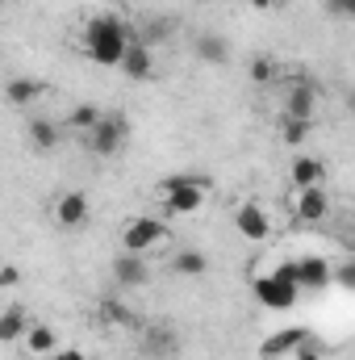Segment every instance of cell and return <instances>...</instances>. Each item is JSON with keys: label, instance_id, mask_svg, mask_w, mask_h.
<instances>
[{"label": "cell", "instance_id": "1", "mask_svg": "<svg viewBox=\"0 0 355 360\" xmlns=\"http://www.w3.org/2000/svg\"><path fill=\"white\" fill-rule=\"evenodd\" d=\"M130 42H134V34L113 13H100V17H92L88 25H84V55L96 68H121Z\"/></svg>", "mask_w": 355, "mask_h": 360}, {"label": "cell", "instance_id": "2", "mask_svg": "<svg viewBox=\"0 0 355 360\" xmlns=\"http://www.w3.org/2000/svg\"><path fill=\"white\" fill-rule=\"evenodd\" d=\"M251 293H255V302L267 306V310H293L297 297H301V285H297V260L280 264L276 272L255 276V281H251Z\"/></svg>", "mask_w": 355, "mask_h": 360}, {"label": "cell", "instance_id": "3", "mask_svg": "<svg viewBox=\"0 0 355 360\" xmlns=\"http://www.w3.org/2000/svg\"><path fill=\"white\" fill-rule=\"evenodd\" d=\"M126 134H130L126 117H117V113H105V117L92 126L88 134H84V147H88L92 155H100V160H113V155L126 147Z\"/></svg>", "mask_w": 355, "mask_h": 360}, {"label": "cell", "instance_id": "4", "mask_svg": "<svg viewBox=\"0 0 355 360\" xmlns=\"http://www.w3.org/2000/svg\"><path fill=\"white\" fill-rule=\"evenodd\" d=\"M168 239V226L159 222V218H134L126 231H121V252H138V256H147L151 248H159Z\"/></svg>", "mask_w": 355, "mask_h": 360}, {"label": "cell", "instance_id": "5", "mask_svg": "<svg viewBox=\"0 0 355 360\" xmlns=\"http://www.w3.org/2000/svg\"><path fill=\"white\" fill-rule=\"evenodd\" d=\"M234 231H239L247 243H267V235H272V218H267L264 205L243 201V205L234 210Z\"/></svg>", "mask_w": 355, "mask_h": 360}, {"label": "cell", "instance_id": "6", "mask_svg": "<svg viewBox=\"0 0 355 360\" xmlns=\"http://www.w3.org/2000/svg\"><path fill=\"white\" fill-rule=\"evenodd\" d=\"M109 272H113V281H117L121 289H142V285L151 281V264H147L138 252H121Z\"/></svg>", "mask_w": 355, "mask_h": 360}, {"label": "cell", "instance_id": "7", "mask_svg": "<svg viewBox=\"0 0 355 360\" xmlns=\"http://www.w3.org/2000/svg\"><path fill=\"white\" fill-rule=\"evenodd\" d=\"M309 344V331L305 327H284V331H272L264 344H260V356L264 360H280L284 352H297Z\"/></svg>", "mask_w": 355, "mask_h": 360}, {"label": "cell", "instance_id": "8", "mask_svg": "<svg viewBox=\"0 0 355 360\" xmlns=\"http://www.w3.org/2000/svg\"><path fill=\"white\" fill-rule=\"evenodd\" d=\"M330 281H335V269H330L322 256H301V260H297V285H301V289L318 293V289H326Z\"/></svg>", "mask_w": 355, "mask_h": 360}, {"label": "cell", "instance_id": "9", "mask_svg": "<svg viewBox=\"0 0 355 360\" xmlns=\"http://www.w3.org/2000/svg\"><path fill=\"white\" fill-rule=\"evenodd\" d=\"M330 214V197H326V188L322 184H314V188H301L297 193V222H322Z\"/></svg>", "mask_w": 355, "mask_h": 360}, {"label": "cell", "instance_id": "10", "mask_svg": "<svg viewBox=\"0 0 355 360\" xmlns=\"http://www.w3.org/2000/svg\"><path fill=\"white\" fill-rule=\"evenodd\" d=\"M55 222H59L63 231L84 226V222H88V197H84V193H63V197L55 201Z\"/></svg>", "mask_w": 355, "mask_h": 360}, {"label": "cell", "instance_id": "11", "mask_svg": "<svg viewBox=\"0 0 355 360\" xmlns=\"http://www.w3.org/2000/svg\"><path fill=\"white\" fill-rule=\"evenodd\" d=\"M176 352H180L176 331H168V327H147V331H142V356H151V360H172Z\"/></svg>", "mask_w": 355, "mask_h": 360}, {"label": "cell", "instance_id": "12", "mask_svg": "<svg viewBox=\"0 0 355 360\" xmlns=\"http://www.w3.org/2000/svg\"><path fill=\"white\" fill-rule=\"evenodd\" d=\"M121 72H126L130 80H151L155 59H151V46H147L142 38H134V42H130V51H126V59H121Z\"/></svg>", "mask_w": 355, "mask_h": 360}, {"label": "cell", "instance_id": "13", "mask_svg": "<svg viewBox=\"0 0 355 360\" xmlns=\"http://www.w3.org/2000/svg\"><path fill=\"white\" fill-rule=\"evenodd\" d=\"M314 105H318V89H314L309 80H301V84H293V89H288L284 117H301V122H309V117H314Z\"/></svg>", "mask_w": 355, "mask_h": 360}, {"label": "cell", "instance_id": "14", "mask_svg": "<svg viewBox=\"0 0 355 360\" xmlns=\"http://www.w3.org/2000/svg\"><path fill=\"white\" fill-rule=\"evenodd\" d=\"M205 193L209 188H176V193H163V214L168 218H176V214H196L201 205H205Z\"/></svg>", "mask_w": 355, "mask_h": 360}, {"label": "cell", "instance_id": "15", "mask_svg": "<svg viewBox=\"0 0 355 360\" xmlns=\"http://www.w3.org/2000/svg\"><path fill=\"white\" fill-rule=\"evenodd\" d=\"M192 55H196L201 63H209V68H222V63L230 59V42H226L222 34H201V38L192 42Z\"/></svg>", "mask_w": 355, "mask_h": 360}, {"label": "cell", "instance_id": "16", "mask_svg": "<svg viewBox=\"0 0 355 360\" xmlns=\"http://www.w3.org/2000/svg\"><path fill=\"white\" fill-rule=\"evenodd\" d=\"M25 134H29V147H34L38 155H51V151L59 147V139H63V130H59L55 122H46V117H34Z\"/></svg>", "mask_w": 355, "mask_h": 360}, {"label": "cell", "instance_id": "17", "mask_svg": "<svg viewBox=\"0 0 355 360\" xmlns=\"http://www.w3.org/2000/svg\"><path fill=\"white\" fill-rule=\"evenodd\" d=\"M288 176H293L297 193H301V188H314V184H322L326 168H322V160H314V155H297V160H293V168H288Z\"/></svg>", "mask_w": 355, "mask_h": 360}, {"label": "cell", "instance_id": "18", "mask_svg": "<svg viewBox=\"0 0 355 360\" xmlns=\"http://www.w3.org/2000/svg\"><path fill=\"white\" fill-rule=\"evenodd\" d=\"M29 314L21 310V306H4V314H0V340L4 344H17L21 335H29Z\"/></svg>", "mask_w": 355, "mask_h": 360}, {"label": "cell", "instance_id": "19", "mask_svg": "<svg viewBox=\"0 0 355 360\" xmlns=\"http://www.w3.org/2000/svg\"><path fill=\"white\" fill-rule=\"evenodd\" d=\"M38 96H42V80L21 76V80H8V84H4V101H8L13 109H25V105H34Z\"/></svg>", "mask_w": 355, "mask_h": 360}, {"label": "cell", "instance_id": "20", "mask_svg": "<svg viewBox=\"0 0 355 360\" xmlns=\"http://www.w3.org/2000/svg\"><path fill=\"white\" fill-rule=\"evenodd\" d=\"M25 344H29V352H34V356H55V348H59V335H55V327H46V323H34V327H29V335H25Z\"/></svg>", "mask_w": 355, "mask_h": 360}, {"label": "cell", "instance_id": "21", "mask_svg": "<svg viewBox=\"0 0 355 360\" xmlns=\"http://www.w3.org/2000/svg\"><path fill=\"white\" fill-rule=\"evenodd\" d=\"M172 272H176V276H205V272H209V260H205L201 252H188V248H184V252L172 256Z\"/></svg>", "mask_w": 355, "mask_h": 360}, {"label": "cell", "instance_id": "22", "mask_svg": "<svg viewBox=\"0 0 355 360\" xmlns=\"http://www.w3.org/2000/svg\"><path fill=\"white\" fill-rule=\"evenodd\" d=\"M100 319L113 323V327H126V331L138 327V314H134L130 306H121V302H100Z\"/></svg>", "mask_w": 355, "mask_h": 360}, {"label": "cell", "instance_id": "23", "mask_svg": "<svg viewBox=\"0 0 355 360\" xmlns=\"http://www.w3.org/2000/svg\"><path fill=\"white\" fill-rule=\"evenodd\" d=\"M100 117H105V109H96V105H88V101H84V105H76V109L67 113V130H80V134H88Z\"/></svg>", "mask_w": 355, "mask_h": 360}, {"label": "cell", "instance_id": "24", "mask_svg": "<svg viewBox=\"0 0 355 360\" xmlns=\"http://www.w3.org/2000/svg\"><path fill=\"white\" fill-rule=\"evenodd\" d=\"M209 188V176H196V172H172V176H163L159 180V188L163 193H176V188Z\"/></svg>", "mask_w": 355, "mask_h": 360}, {"label": "cell", "instance_id": "25", "mask_svg": "<svg viewBox=\"0 0 355 360\" xmlns=\"http://www.w3.org/2000/svg\"><path fill=\"white\" fill-rule=\"evenodd\" d=\"M280 139H284V147H305V139H309V122H301V117H284Z\"/></svg>", "mask_w": 355, "mask_h": 360}, {"label": "cell", "instance_id": "26", "mask_svg": "<svg viewBox=\"0 0 355 360\" xmlns=\"http://www.w3.org/2000/svg\"><path fill=\"white\" fill-rule=\"evenodd\" d=\"M272 80H276V63H272L267 55H255V59H251V84L267 89Z\"/></svg>", "mask_w": 355, "mask_h": 360}, {"label": "cell", "instance_id": "27", "mask_svg": "<svg viewBox=\"0 0 355 360\" xmlns=\"http://www.w3.org/2000/svg\"><path fill=\"white\" fill-rule=\"evenodd\" d=\"M335 285H343V289H351V293H355V256H351V260H343V264L335 269Z\"/></svg>", "mask_w": 355, "mask_h": 360}, {"label": "cell", "instance_id": "28", "mask_svg": "<svg viewBox=\"0 0 355 360\" xmlns=\"http://www.w3.org/2000/svg\"><path fill=\"white\" fill-rule=\"evenodd\" d=\"M326 8L343 21H355V0H326Z\"/></svg>", "mask_w": 355, "mask_h": 360}, {"label": "cell", "instance_id": "29", "mask_svg": "<svg viewBox=\"0 0 355 360\" xmlns=\"http://www.w3.org/2000/svg\"><path fill=\"white\" fill-rule=\"evenodd\" d=\"M17 281H21V269H17V264H4V269H0V289H13Z\"/></svg>", "mask_w": 355, "mask_h": 360}, {"label": "cell", "instance_id": "30", "mask_svg": "<svg viewBox=\"0 0 355 360\" xmlns=\"http://www.w3.org/2000/svg\"><path fill=\"white\" fill-rule=\"evenodd\" d=\"M55 360H88L80 348H63V352H55Z\"/></svg>", "mask_w": 355, "mask_h": 360}, {"label": "cell", "instance_id": "31", "mask_svg": "<svg viewBox=\"0 0 355 360\" xmlns=\"http://www.w3.org/2000/svg\"><path fill=\"white\" fill-rule=\"evenodd\" d=\"M297 360H322V356H318V348L305 344V348H297Z\"/></svg>", "mask_w": 355, "mask_h": 360}, {"label": "cell", "instance_id": "32", "mask_svg": "<svg viewBox=\"0 0 355 360\" xmlns=\"http://www.w3.org/2000/svg\"><path fill=\"white\" fill-rule=\"evenodd\" d=\"M272 4H276V0H251V8H260V13H264V8H272Z\"/></svg>", "mask_w": 355, "mask_h": 360}, {"label": "cell", "instance_id": "33", "mask_svg": "<svg viewBox=\"0 0 355 360\" xmlns=\"http://www.w3.org/2000/svg\"><path fill=\"white\" fill-rule=\"evenodd\" d=\"M201 4H205V0H201Z\"/></svg>", "mask_w": 355, "mask_h": 360}]
</instances>
